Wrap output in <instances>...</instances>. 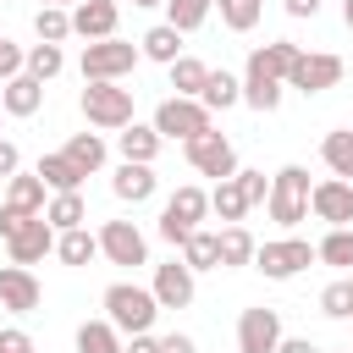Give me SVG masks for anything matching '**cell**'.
Masks as SVG:
<instances>
[{"mask_svg": "<svg viewBox=\"0 0 353 353\" xmlns=\"http://www.w3.org/2000/svg\"><path fill=\"white\" fill-rule=\"evenodd\" d=\"M55 248V226L44 221V215H28L11 237H6V254H11V265H39L44 254Z\"/></svg>", "mask_w": 353, "mask_h": 353, "instance_id": "obj_12", "label": "cell"}, {"mask_svg": "<svg viewBox=\"0 0 353 353\" xmlns=\"http://www.w3.org/2000/svg\"><path fill=\"white\" fill-rule=\"evenodd\" d=\"M55 254H61L66 265H88V259L99 254V237H94L88 226H72V232H55Z\"/></svg>", "mask_w": 353, "mask_h": 353, "instance_id": "obj_27", "label": "cell"}, {"mask_svg": "<svg viewBox=\"0 0 353 353\" xmlns=\"http://www.w3.org/2000/svg\"><path fill=\"white\" fill-rule=\"evenodd\" d=\"M77 353H121V331L110 320H83L77 325Z\"/></svg>", "mask_w": 353, "mask_h": 353, "instance_id": "obj_28", "label": "cell"}, {"mask_svg": "<svg viewBox=\"0 0 353 353\" xmlns=\"http://www.w3.org/2000/svg\"><path fill=\"white\" fill-rule=\"evenodd\" d=\"M320 0H287V17H314Z\"/></svg>", "mask_w": 353, "mask_h": 353, "instance_id": "obj_48", "label": "cell"}, {"mask_svg": "<svg viewBox=\"0 0 353 353\" xmlns=\"http://www.w3.org/2000/svg\"><path fill=\"white\" fill-rule=\"evenodd\" d=\"M309 210L325 221V226H347L353 221V182L347 176H325L309 188Z\"/></svg>", "mask_w": 353, "mask_h": 353, "instance_id": "obj_11", "label": "cell"}, {"mask_svg": "<svg viewBox=\"0 0 353 353\" xmlns=\"http://www.w3.org/2000/svg\"><path fill=\"white\" fill-rule=\"evenodd\" d=\"M39 176H44V188H55V193H77V188H83V171H77L66 154H44V160H39Z\"/></svg>", "mask_w": 353, "mask_h": 353, "instance_id": "obj_30", "label": "cell"}, {"mask_svg": "<svg viewBox=\"0 0 353 353\" xmlns=\"http://www.w3.org/2000/svg\"><path fill=\"white\" fill-rule=\"evenodd\" d=\"M237 99H243V83H237L226 66H221V72H210V77H204V88H199V105H204V110H232Z\"/></svg>", "mask_w": 353, "mask_h": 353, "instance_id": "obj_22", "label": "cell"}, {"mask_svg": "<svg viewBox=\"0 0 353 353\" xmlns=\"http://www.w3.org/2000/svg\"><path fill=\"white\" fill-rule=\"evenodd\" d=\"M110 188H116L121 204H143V199H154V171L138 165V160H121V171L110 176Z\"/></svg>", "mask_w": 353, "mask_h": 353, "instance_id": "obj_19", "label": "cell"}, {"mask_svg": "<svg viewBox=\"0 0 353 353\" xmlns=\"http://www.w3.org/2000/svg\"><path fill=\"white\" fill-rule=\"evenodd\" d=\"M160 132L154 127H138V121H127L121 132H116V149H121V160H138V165H149L154 154H160Z\"/></svg>", "mask_w": 353, "mask_h": 353, "instance_id": "obj_21", "label": "cell"}, {"mask_svg": "<svg viewBox=\"0 0 353 353\" xmlns=\"http://www.w3.org/2000/svg\"><path fill=\"white\" fill-rule=\"evenodd\" d=\"M276 342H281V314L276 309H243V320H237V353H276Z\"/></svg>", "mask_w": 353, "mask_h": 353, "instance_id": "obj_13", "label": "cell"}, {"mask_svg": "<svg viewBox=\"0 0 353 353\" xmlns=\"http://www.w3.org/2000/svg\"><path fill=\"white\" fill-rule=\"evenodd\" d=\"M17 171H22V154H17V143H11V138H0V182H6V176H17Z\"/></svg>", "mask_w": 353, "mask_h": 353, "instance_id": "obj_44", "label": "cell"}, {"mask_svg": "<svg viewBox=\"0 0 353 353\" xmlns=\"http://www.w3.org/2000/svg\"><path fill=\"white\" fill-rule=\"evenodd\" d=\"M265 204H270V221H281V226H298V221L309 215V171H303V165H281V171L270 176V193H265Z\"/></svg>", "mask_w": 353, "mask_h": 353, "instance_id": "obj_3", "label": "cell"}, {"mask_svg": "<svg viewBox=\"0 0 353 353\" xmlns=\"http://www.w3.org/2000/svg\"><path fill=\"white\" fill-rule=\"evenodd\" d=\"M39 281H33V270L28 265H0V309H11V314H33L39 309Z\"/></svg>", "mask_w": 353, "mask_h": 353, "instance_id": "obj_14", "label": "cell"}, {"mask_svg": "<svg viewBox=\"0 0 353 353\" xmlns=\"http://www.w3.org/2000/svg\"><path fill=\"white\" fill-rule=\"evenodd\" d=\"M281 88H287V83H265V77H243V99H248L254 110H276V105H281Z\"/></svg>", "mask_w": 353, "mask_h": 353, "instance_id": "obj_39", "label": "cell"}, {"mask_svg": "<svg viewBox=\"0 0 353 353\" xmlns=\"http://www.w3.org/2000/svg\"><path fill=\"white\" fill-rule=\"evenodd\" d=\"M276 353H320V347H314L309 336H281V342H276Z\"/></svg>", "mask_w": 353, "mask_h": 353, "instance_id": "obj_46", "label": "cell"}, {"mask_svg": "<svg viewBox=\"0 0 353 353\" xmlns=\"http://www.w3.org/2000/svg\"><path fill=\"white\" fill-rule=\"evenodd\" d=\"M160 6H165V22H171L176 33H193V28L210 17V6H215V0H160Z\"/></svg>", "mask_w": 353, "mask_h": 353, "instance_id": "obj_35", "label": "cell"}, {"mask_svg": "<svg viewBox=\"0 0 353 353\" xmlns=\"http://www.w3.org/2000/svg\"><path fill=\"white\" fill-rule=\"evenodd\" d=\"M182 149H188V165H193L199 176H215V182H226V176L237 171V149H232V138H226V132H215V127L193 132Z\"/></svg>", "mask_w": 353, "mask_h": 353, "instance_id": "obj_6", "label": "cell"}, {"mask_svg": "<svg viewBox=\"0 0 353 353\" xmlns=\"http://www.w3.org/2000/svg\"><path fill=\"white\" fill-rule=\"evenodd\" d=\"M132 6H160V0H132Z\"/></svg>", "mask_w": 353, "mask_h": 353, "instance_id": "obj_50", "label": "cell"}, {"mask_svg": "<svg viewBox=\"0 0 353 353\" xmlns=\"http://www.w3.org/2000/svg\"><path fill=\"white\" fill-rule=\"evenodd\" d=\"M138 50H143L149 61H160V66H171V61L182 55V33H176L171 22H160V28H149V33L138 39Z\"/></svg>", "mask_w": 353, "mask_h": 353, "instance_id": "obj_25", "label": "cell"}, {"mask_svg": "<svg viewBox=\"0 0 353 353\" xmlns=\"http://www.w3.org/2000/svg\"><path fill=\"white\" fill-rule=\"evenodd\" d=\"M22 66H28V72H33L39 83H50V77H55V72L66 66V55H61V44H44V39H39V44H33L28 55H22Z\"/></svg>", "mask_w": 353, "mask_h": 353, "instance_id": "obj_36", "label": "cell"}, {"mask_svg": "<svg viewBox=\"0 0 353 353\" xmlns=\"http://www.w3.org/2000/svg\"><path fill=\"white\" fill-rule=\"evenodd\" d=\"M77 105H83V116H88L94 127H105V132H121V127L132 121V88H121V83H88Z\"/></svg>", "mask_w": 353, "mask_h": 353, "instance_id": "obj_4", "label": "cell"}, {"mask_svg": "<svg viewBox=\"0 0 353 353\" xmlns=\"http://www.w3.org/2000/svg\"><path fill=\"white\" fill-rule=\"evenodd\" d=\"M336 83H342V55H325V50L303 55V50H298V61H292V72H287V88H298V94H325V88H336Z\"/></svg>", "mask_w": 353, "mask_h": 353, "instance_id": "obj_8", "label": "cell"}, {"mask_svg": "<svg viewBox=\"0 0 353 353\" xmlns=\"http://www.w3.org/2000/svg\"><path fill=\"white\" fill-rule=\"evenodd\" d=\"M292 61H298V44H292V39H276V44H259V50L248 55V77H265V83H287V72H292Z\"/></svg>", "mask_w": 353, "mask_h": 353, "instance_id": "obj_16", "label": "cell"}, {"mask_svg": "<svg viewBox=\"0 0 353 353\" xmlns=\"http://www.w3.org/2000/svg\"><path fill=\"white\" fill-rule=\"evenodd\" d=\"M160 353H199V347H193V336L171 331V336H160Z\"/></svg>", "mask_w": 353, "mask_h": 353, "instance_id": "obj_45", "label": "cell"}, {"mask_svg": "<svg viewBox=\"0 0 353 353\" xmlns=\"http://www.w3.org/2000/svg\"><path fill=\"white\" fill-rule=\"evenodd\" d=\"M182 265H188V270H215V265H221L215 232H199V226H193V232L182 237Z\"/></svg>", "mask_w": 353, "mask_h": 353, "instance_id": "obj_31", "label": "cell"}, {"mask_svg": "<svg viewBox=\"0 0 353 353\" xmlns=\"http://www.w3.org/2000/svg\"><path fill=\"white\" fill-rule=\"evenodd\" d=\"M347 320H353V314H347Z\"/></svg>", "mask_w": 353, "mask_h": 353, "instance_id": "obj_52", "label": "cell"}, {"mask_svg": "<svg viewBox=\"0 0 353 353\" xmlns=\"http://www.w3.org/2000/svg\"><path fill=\"white\" fill-rule=\"evenodd\" d=\"M6 182H11L6 199H0L6 210H17V215H44V176H39V171H33V176L17 171V176H6Z\"/></svg>", "mask_w": 353, "mask_h": 353, "instance_id": "obj_20", "label": "cell"}, {"mask_svg": "<svg viewBox=\"0 0 353 353\" xmlns=\"http://www.w3.org/2000/svg\"><path fill=\"white\" fill-rule=\"evenodd\" d=\"M154 314H160V303H154L149 287H132V281H110V287H105V320H110L116 331L138 336V331L154 325Z\"/></svg>", "mask_w": 353, "mask_h": 353, "instance_id": "obj_1", "label": "cell"}, {"mask_svg": "<svg viewBox=\"0 0 353 353\" xmlns=\"http://www.w3.org/2000/svg\"><path fill=\"white\" fill-rule=\"evenodd\" d=\"M320 309H325L331 320H347V314H353V276H347V281H331V287L320 292Z\"/></svg>", "mask_w": 353, "mask_h": 353, "instance_id": "obj_40", "label": "cell"}, {"mask_svg": "<svg viewBox=\"0 0 353 353\" xmlns=\"http://www.w3.org/2000/svg\"><path fill=\"white\" fill-rule=\"evenodd\" d=\"M204 215H210V193L188 182V188H176V193L165 199V210H160V237H165L171 248H182V237H188Z\"/></svg>", "mask_w": 353, "mask_h": 353, "instance_id": "obj_5", "label": "cell"}, {"mask_svg": "<svg viewBox=\"0 0 353 353\" xmlns=\"http://www.w3.org/2000/svg\"><path fill=\"white\" fill-rule=\"evenodd\" d=\"M39 105H44V83H39L33 72L6 77V88H0V110H6V116H33Z\"/></svg>", "mask_w": 353, "mask_h": 353, "instance_id": "obj_18", "label": "cell"}, {"mask_svg": "<svg viewBox=\"0 0 353 353\" xmlns=\"http://www.w3.org/2000/svg\"><path fill=\"white\" fill-rule=\"evenodd\" d=\"M33 33H39L44 44H61V39L72 33V11H61V6H39V17H33Z\"/></svg>", "mask_w": 353, "mask_h": 353, "instance_id": "obj_37", "label": "cell"}, {"mask_svg": "<svg viewBox=\"0 0 353 353\" xmlns=\"http://www.w3.org/2000/svg\"><path fill=\"white\" fill-rule=\"evenodd\" d=\"M320 154H325L331 176H353V127H336V132H325Z\"/></svg>", "mask_w": 353, "mask_h": 353, "instance_id": "obj_32", "label": "cell"}, {"mask_svg": "<svg viewBox=\"0 0 353 353\" xmlns=\"http://www.w3.org/2000/svg\"><path fill=\"white\" fill-rule=\"evenodd\" d=\"M0 353H33V336L17 331V325H6V331H0Z\"/></svg>", "mask_w": 353, "mask_h": 353, "instance_id": "obj_43", "label": "cell"}, {"mask_svg": "<svg viewBox=\"0 0 353 353\" xmlns=\"http://www.w3.org/2000/svg\"><path fill=\"white\" fill-rule=\"evenodd\" d=\"M210 210H215V215H221L226 226H237V221H243V215L254 210V204L243 199V188H237V171H232L226 182H215V193H210Z\"/></svg>", "mask_w": 353, "mask_h": 353, "instance_id": "obj_24", "label": "cell"}, {"mask_svg": "<svg viewBox=\"0 0 353 353\" xmlns=\"http://www.w3.org/2000/svg\"><path fill=\"white\" fill-rule=\"evenodd\" d=\"M116 17H121L116 0H77L72 33H83V39H110V33H116Z\"/></svg>", "mask_w": 353, "mask_h": 353, "instance_id": "obj_17", "label": "cell"}, {"mask_svg": "<svg viewBox=\"0 0 353 353\" xmlns=\"http://www.w3.org/2000/svg\"><path fill=\"white\" fill-rule=\"evenodd\" d=\"M215 6H221V22L232 33H248L259 22V11H265V0H215Z\"/></svg>", "mask_w": 353, "mask_h": 353, "instance_id": "obj_38", "label": "cell"}, {"mask_svg": "<svg viewBox=\"0 0 353 353\" xmlns=\"http://www.w3.org/2000/svg\"><path fill=\"white\" fill-rule=\"evenodd\" d=\"M121 353H160V336H149V331H138V336H132V347H121Z\"/></svg>", "mask_w": 353, "mask_h": 353, "instance_id": "obj_47", "label": "cell"}, {"mask_svg": "<svg viewBox=\"0 0 353 353\" xmlns=\"http://www.w3.org/2000/svg\"><path fill=\"white\" fill-rule=\"evenodd\" d=\"M204 77H210V66H204V61H193V55H176V61H171V88H176L182 99H199Z\"/></svg>", "mask_w": 353, "mask_h": 353, "instance_id": "obj_33", "label": "cell"}, {"mask_svg": "<svg viewBox=\"0 0 353 353\" xmlns=\"http://www.w3.org/2000/svg\"><path fill=\"white\" fill-rule=\"evenodd\" d=\"M138 44H127V39H88L83 44V83H121L132 66H138Z\"/></svg>", "mask_w": 353, "mask_h": 353, "instance_id": "obj_2", "label": "cell"}, {"mask_svg": "<svg viewBox=\"0 0 353 353\" xmlns=\"http://www.w3.org/2000/svg\"><path fill=\"white\" fill-rule=\"evenodd\" d=\"M99 254L110 265H149V243L132 221H105L99 226Z\"/></svg>", "mask_w": 353, "mask_h": 353, "instance_id": "obj_10", "label": "cell"}, {"mask_svg": "<svg viewBox=\"0 0 353 353\" xmlns=\"http://www.w3.org/2000/svg\"><path fill=\"white\" fill-rule=\"evenodd\" d=\"M314 259H325V265H336V270H353V232H347V226H331V232L320 237Z\"/></svg>", "mask_w": 353, "mask_h": 353, "instance_id": "obj_34", "label": "cell"}, {"mask_svg": "<svg viewBox=\"0 0 353 353\" xmlns=\"http://www.w3.org/2000/svg\"><path fill=\"white\" fill-rule=\"evenodd\" d=\"M61 154H66V160H72V165L88 176V171H99V165H105V138H99V132H77V138H72Z\"/></svg>", "mask_w": 353, "mask_h": 353, "instance_id": "obj_29", "label": "cell"}, {"mask_svg": "<svg viewBox=\"0 0 353 353\" xmlns=\"http://www.w3.org/2000/svg\"><path fill=\"white\" fill-rule=\"evenodd\" d=\"M44 221H50L55 232H72V226H83V221H88V204H83V193H55V199L44 204Z\"/></svg>", "mask_w": 353, "mask_h": 353, "instance_id": "obj_26", "label": "cell"}, {"mask_svg": "<svg viewBox=\"0 0 353 353\" xmlns=\"http://www.w3.org/2000/svg\"><path fill=\"white\" fill-rule=\"evenodd\" d=\"M254 248H259V243L248 237V226H243V221L215 232V254H221V265H226V270H232V265H248V259H254Z\"/></svg>", "mask_w": 353, "mask_h": 353, "instance_id": "obj_23", "label": "cell"}, {"mask_svg": "<svg viewBox=\"0 0 353 353\" xmlns=\"http://www.w3.org/2000/svg\"><path fill=\"white\" fill-rule=\"evenodd\" d=\"M237 188H243V199H248V204H259V199L270 193V182H265V171H237Z\"/></svg>", "mask_w": 353, "mask_h": 353, "instance_id": "obj_41", "label": "cell"}, {"mask_svg": "<svg viewBox=\"0 0 353 353\" xmlns=\"http://www.w3.org/2000/svg\"><path fill=\"white\" fill-rule=\"evenodd\" d=\"M44 6H66V0H44Z\"/></svg>", "mask_w": 353, "mask_h": 353, "instance_id": "obj_51", "label": "cell"}, {"mask_svg": "<svg viewBox=\"0 0 353 353\" xmlns=\"http://www.w3.org/2000/svg\"><path fill=\"white\" fill-rule=\"evenodd\" d=\"M149 292H154L160 309H188V303H193V270H188L182 259H171V265L154 270V287H149Z\"/></svg>", "mask_w": 353, "mask_h": 353, "instance_id": "obj_15", "label": "cell"}, {"mask_svg": "<svg viewBox=\"0 0 353 353\" xmlns=\"http://www.w3.org/2000/svg\"><path fill=\"white\" fill-rule=\"evenodd\" d=\"M204 127H210V110H204L199 99H182V94H176V99H165V105L154 110V132H160V138H182V143H188V138L204 132Z\"/></svg>", "mask_w": 353, "mask_h": 353, "instance_id": "obj_9", "label": "cell"}, {"mask_svg": "<svg viewBox=\"0 0 353 353\" xmlns=\"http://www.w3.org/2000/svg\"><path fill=\"white\" fill-rule=\"evenodd\" d=\"M248 265H259V270H265L270 281H292L298 270H309V265H314V248H309L303 237H281V243H259Z\"/></svg>", "mask_w": 353, "mask_h": 353, "instance_id": "obj_7", "label": "cell"}, {"mask_svg": "<svg viewBox=\"0 0 353 353\" xmlns=\"http://www.w3.org/2000/svg\"><path fill=\"white\" fill-rule=\"evenodd\" d=\"M17 72H22V50H17L11 39H0V83H6V77H17Z\"/></svg>", "mask_w": 353, "mask_h": 353, "instance_id": "obj_42", "label": "cell"}, {"mask_svg": "<svg viewBox=\"0 0 353 353\" xmlns=\"http://www.w3.org/2000/svg\"><path fill=\"white\" fill-rule=\"evenodd\" d=\"M342 22H347V28H353V0H342Z\"/></svg>", "mask_w": 353, "mask_h": 353, "instance_id": "obj_49", "label": "cell"}]
</instances>
